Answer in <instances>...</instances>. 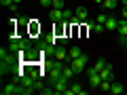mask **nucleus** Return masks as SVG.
I'll list each match as a JSON object with an SVG mask.
<instances>
[{
	"label": "nucleus",
	"mask_w": 127,
	"mask_h": 95,
	"mask_svg": "<svg viewBox=\"0 0 127 95\" xmlns=\"http://www.w3.org/2000/svg\"><path fill=\"white\" fill-rule=\"evenodd\" d=\"M72 74H74L72 66H68V68H64V70H62V76H64V78H68V80L72 78Z\"/></svg>",
	"instance_id": "obj_17"
},
{
	"label": "nucleus",
	"mask_w": 127,
	"mask_h": 95,
	"mask_svg": "<svg viewBox=\"0 0 127 95\" xmlns=\"http://www.w3.org/2000/svg\"><path fill=\"white\" fill-rule=\"evenodd\" d=\"M40 93L42 95H51V93H55V89H40Z\"/></svg>",
	"instance_id": "obj_24"
},
{
	"label": "nucleus",
	"mask_w": 127,
	"mask_h": 95,
	"mask_svg": "<svg viewBox=\"0 0 127 95\" xmlns=\"http://www.w3.org/2000/svg\"><path fill=\"white\" fill-rule=\"evenodd\" d=\"M106 19H108V17H106L104 13H102V15H97V23H106Z\"/></svg>",
	"instance_id": "obj_23"
},
{
	"label": "nucleus",
	"mask_w": 127,
	"mask_h": 95,
	"mask_svg": "<svg viewBox=\"0 0 127 95\" xmlns=\"http://www.w3.org/2000/svg\"><path fill=\"white\" fill-rule=\"evenodd\" d=\"M119 21H121V19H117V17H108V19H106V23H104V25H106V30L114 32V30L119 27Z\"/></svg>",
	"instance_id": "obj_9"
},
{
	"label": "nucleus",
	"mask_w": 127,
	"mask_h": 95,
	"mask_svg": "<svg viewBox=\"0 0 127 95\" xmlns=\"http://www.w3.org/2000/svg\"><path fill=\"white\" fill-rule=\"evenodd\" d=\"M100 82H102L100 72H93V74H89V85L93 87V89H100Z\"/></svg>",
	"instance_id": "obj_6"
},
{
	"label": "nucleus",
	"mask_w": 127,
	"mask_h": 95,
	"mask_svg": "<svg viewBox=\"0 0 127 95\" xmlns=\"http://www.w3.org/2000/svg\"><path fill=\"white\" fill-rule=\"evenodd\" d=\"M53 55H55V59H68V51L64 49V47H55V51H53Z\"/></svg>",
	"instance_id": "obj_11"
},
{
	"label": "nucleus",
	"mask_w": 127,
	"mask_h": 95,
	"mask_svg": "<svg viewBox=\"0 0 127 95\" xmlns=\"http://www.w3.org/2000/svg\"><path fill=\"white\" fill-rule=\"evenodd\" d=\"M87 23V27H89V30H93V32H97V34H100V32H104V23H97V21H85Z\"/></svg>",
	"instance_id": "obj_12"
},
{
	"label": "nucleus",
	"mask_w": 127,
	"mask_h": 95,
	"mask_svg": "<svg viewBox=\"0 0 127 95\" xmlns=\"http://www.w3.org/2000/svg\"><path fill=\"white\" fill-rule=\"evenodd\" d=\"M74 15H72V11L70 9H64V21H68V19H72Z\"/></svg>",
	"instance_id": "obj_20"
},
{
	"label": "nucleus",
	"mask_w": 127,
	"mask_h": 95,
	"mask_svg": "<svg viewBox=\"0 0 127 95\" xmlns=\"http://www.w3.org/2000/svg\"><path fill=\"white\" fill-rule=\"evenodd\" d=\"M51 21H64V9H51Z\"/></svg>",
	"instance_id": "obj_7"
},
{
	"label": "nucleus",
	"mask_w": 127,
	"mask_h": 95,
	"mask_svg": "<svg viewBox=\"0 0 127 95\" xmlns=\"http://www.w3.org/2000/svg\"><path fill=\"white\" fill-rule=\"evenodd\" d=\"M87 63H89V57H87V55H81V57H76V59H70V66H72L74 74L87 72Z\"/></svg>",
	"instance_id": "obj_1"
},
{
	"label": "nucleus",
	"mask_w": 127,
	"mask_h": 95,
	"mask_svg": "<svg viewBox=\"0 0 127 95\" xmlns=\"http://www.w3.org/2000/svg\"><path fill=\"white\" fill-rule=\"evenodd\" d=\"M38 2H40L42 6H51V4H53V0H38Z\"/></svg>",
	"instance_id": "obj_25"
},
{
	"label": "nucleus",
	"mask_w": 127,
	"mask_h": 95,
	"mask_svg": "<svg viewBox=\"0 0 127 95\" xmlns=\"http://www.w3.org/2000/svg\"><path fill=\"white\" fill-rule=\"evenodd\" d=\"M17 93H19V85H15V82L13 85H6L2 89V95H17Z\"/></svg>",
	"instance_id": "obj_10"
},
{
	"label": "nucleus",
	"mask_w": 127,
	"mask_h": 95,
	"mask_svg": "<svg viewBox=\"0 0 127 95\" xmlns=\"http://www.w3.org/2000/svg\"><path fill=\"white\" fill-rule=\"evenodd\" d=\"M123 4H125V6H127V0H123Z\"/></svg>",
	"instance_id": "obj_29"
},
{
	"label": "nucleus",
	"mask_w": 127,
	"mask_h": 95,
	"mask_svg": "<svg viewBox=\"0 0 127 95\" xmlns=\"http://www.w3.org/2000/svg\"><path fill=\"white\" fill-rule=\"evenodd\" d=\"M28 74H30V76L34 78V80H36V78H38V74H40V72H38L36 68H30V72H28Z\"/></svg>",
	"instance_id": "obj_21"
},
{
	"label": "nucleus",
	"mask_w": 127,
	"mask_h": 95,
	"mask_svg": "<svg viewBox=\"0 0 127 95\" xmlns=\"http://www.w3.org/2000/svg\"><path fill=\"white\" fill-rule=\"evenodd\" d=\"M121 19H127V6H123V13H121Z\"/></svg>",
	"instance_id": "obj_27"
},
{
	"label": "nucleus",
	"mask_w": 127,
	"mask_h": 95,
	"mask_svg": "<svg viewBox=\"0 0 127 95\" xmlns=\"http://www.w3.org/2000/svg\"><path fill=\"white\" fill-rule=\"evenodd\" d=\"M125 93H127V89H125Z\"/></svg>",
	"instance_id": "obj_30"
},
{
	"label": "nucleus",
	"mask_w": 127,
	"mask_h": 95,
	"mask_svg": "<svg viewBox=\"0 0 127 95\" xmlns=\"http://www.w3.org/2000/svg\"><path fill=\"white\" fill-rule=\"evenodd\" d=\"M0 4H2V6H11V4H13V0H0Z\"/></svg>",
	"instance_id": "obj_26"
},
{
	"label": "nucleus",
	"mask_w": 127,
	"mask_h": 95,
	"mask_svg": "<svg viewBox=\"0 0 127 95\" xmlns=\"http://www.w3.org/2000/svg\"><path fill=\"white\" fill-rule=\"evenodd\" d=\"M100 76H102V80H114V74H112V66H110V63H108V66H106V68H104V70L100 72Z\"/></svg>",
	"instance_id": "obj_5"
},
{
	"label": "nucleus",
	"mask_w": 127,
	"mask_h": 95,
	"mask_svg": "<svg viewBox=\"0 0 127 95\" xmlns=\"http://www.w3.org/2000/svg\"><path fill=\"white\" fill-rule=\"evenodd\" d=\"M19 2H21V0H13V4H19Z\"/></svg>",
	"instance_id": "obj_28"
},
{
	"label": "nucleus",
	"mask_w": 127,
	"mask_h": 95,
	"mask_svg": "<svg viewBox=\"0 0 127 95\" xmlns=\"http://www.w3.org/2000/svg\"><path fill=\"white\" fill-rule=\"evenodd\" d=\"M117 32H119V36H127V19H121V21H119Z\"/></svg>",
	"instance_id": "obj_13"
},
{
	"label": "nucleus",
	"mask_w": 127,
	"mask_h": 95,
	"mask_svg": "<svg viewBox=\"0 0 127 95\" xmlns=\"http://www.w3.org/2000/svg\"><path fill=\"white\" fill-rule=\"evenodd\" d=\"M40 89H42V80L36 78V80H34V91H40Z\"/></svg>",
	"instance_id": "obj_22"
},
{
	"label": "nucleus",
	"mask_w": 127,
	"mask_h": 95,
	"mask_svg": "<svg viewBox=\"0 0 127 95\" xmlns=\"http://www.w3.org/2000/svg\"><path fill=\"white\" fill-rule=\"evenodd\" d=\"M123 91H125V89H123V85H119V82H114V80H112V87H110V93H114V95H121Z\"/></svg>",
	"instance_id": "obj_15"
},
{
	"label": "nucleus",
	"mask_w": 127,
	"mask_h": 95,
	"mask_svg": "<svg viewBox=\"0 0 127 95\" xmlns=\"http://www.w3.org/2000/svg\"><path fill=\"white\" fill-rule=\"evenodd\" d=\"M68 82H70V80H68V78H64V76H62V78H57V80L53 82L55 93H66V91H68Z\"/></svg>",
	"instance_id": "obj_2"
},
{
	"label": "nucleus",
	"mask_w": 127,
	"mask_h": 95,
	"mask_svg": "<svg viewBox=\"0 0 127 95\" xmlns=\"http://www.w3.org/2000/svg\"><path fill=\"white\" fill-rule=\"evenodd\" d=\"M117 4H119V0H104L102 6H106L108 11H112V9H117Z\"/></svg>",
	"instance_id": "obj_16"
},
{
	"label": "nucleus",
	"mask_w": 127,
	"mask_h": 95,
	"mask_svg": "<svg viewBox=\"0 0 127 95\" xmlns=\"http://www.w3.org/2000/svg\"><path fill=\"white\" fill-rule=\"evenodd\" d=\"M83 55V51L78 49V47H72V49L68 51V59H76V57H81Z\"/></svg>",
	"instance_id": "obj_14"
},
{
	"label": "nucleus",
	"mask_w": 127,
	"mask_h": 95,
	"mask_svg": "<svg viewBox=\"0 0 127 95\" xmlns=\"http://www.w3.org/2000/svg\"><path fill=\"white\" fill-rule=\"evenodd\" d=\"M66 95H85V89H83L81 85H72V87H68V91H66Z\"/></svg>",
	"instance_id": "obj_8"
},
{
	"label": "nucleus",
	"mask_w": 127,
	"mask_h": 95,
	"mask_svg": "<svg viewBox=\"0 0 127 95\" xmlns=\"http://www.w3.org/2000/svg\"><path fill=\"white\" fill-rule=\"evenodd\" d=\"M110 87H112V80H102L100 82V89L102 91H110Z\"/></svg>",
	"instance_id": "obj_18"
},
{
	"label": "nucleus",
	"mask_w": 127,
	"mask_h": 95,
	"mask_svg": "<svg viewBox=\"0 0 127 95\" xmlns=\"http://www.w3.org/2000/svg\"><path fill=\"white\" fill-rule=\"evenodd\" d=\"M53 9H66V2H64V0H53Z\"/></svg>",
	"instance_id": "obj_19"
},
{
	"label": "nucleus",
	"mask_w": 127,
	"mask_h": 95,
	"mask_svg": "<svg viewBox=\"0 0 127 95\" xmlns=\"http://www.w3.org/2000/svg\"><path fill=\"white\" fill-rule=\"evenodd\" d=\"M74 15H76V17H78V21H81V23L89 21V11H87L85 6H78V9L74 11Z\"/></svg>",
	"instance_id": "obj_4"
},
{
	"label": "nucleus",
	"mask_w": 127,
	"mask_h": 95,
	"mask_svg": "<svg viewBox=\"0 0 127 95\" xmlns=\"http://www.w3.org/2000/svg\"><path fill=\"white\" fill-rule=\"evenodd\" d=\"M106 66H108V61H106L104 57H100L97 61H95V66H93V68H89V70H87V74H93V72H102V70H104Z\"/></svg>",
	"instance_id": "obj_3"
}]
</instances>
